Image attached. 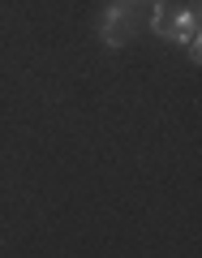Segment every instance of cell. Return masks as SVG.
I'll use <instances>...</instances> for the list:
<instances>
[{
	"label": "cell",
	"mask_w": 202,
	"mask_h": 258,
	"mask_svg": "<svg viewBox=\"0 0 202 258\" xmlns=\"http://www.w3.org/2000/svg\"><path fill=\"white\" fill-rule=\"evenodd\" d=\"M151 30L159 39H172V43H185V39L198 35V9H172L164 0H155V13H151Z\"/></svg>",
	"instance_id": "obj_1"
},
{
	"label": "cell",
	"mask_w": 202,
	"mask_h": 258,
	"mask_svg": "<svg viewBox=\"0 0 202 258\" xmlns=\"http://www.w3.org/2000/svg\"><path fill=\"white\" fill-rule=\"evenodd\" d=\"M125 5H133V0H125ZM151 5H155V0H151Z\"/></svg>",
	"instance_id": "obj_3"
},
{
	"label": "cell",
	"mask_w": 202,
	"mask_h": 258,
	"mask_svg": "<svg viewBox=\"0 0 202 258\" xmlns=\"http://www.w3.org/2000/svg\"><path fill=\"white\" fill-rule=\"evenodd\" d=\"M133 35H138V18H133L129 5H108L99 13V39L108 47H125Z\"/></svg>",
	"instance_id": "obj_2"
}]
</instances>
